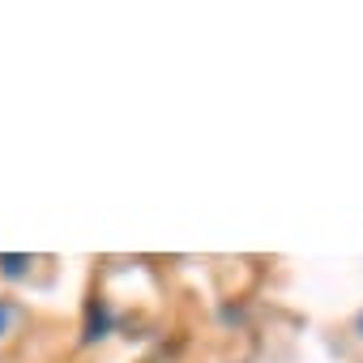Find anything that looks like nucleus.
I'll return each mask as SVG.
<instances>
[{"mask_svg": "<svg viewBox=\"0 0 363 363\" xmlns=\"http://www.w3.org/2000/svg\"><path fill=\"white\" fill-rule=\"evenodd\" d=\"M103 325H107L103 303H90V329H86V337H103Z\"/></svg>", "mask_w": 363, "mask_h": 363, "instance_id": "obj_1", "label": "nucleus"}, {"mask_svg": "<svg viewBox=\"0 0 363 363\" xmlns=\"http://www.w3.org/2000/svg\"><path fill=\"white\" fill-rule=\"evenodd\" d=\"M26 265H30V257H0V269H5L9 278H18Z\"/></svg>", "mask_w": 363, "mask_h": 363, "instance_id": "obj_2", "label": "nucleus"}, {"mask_svg": "<svg viewBox=\"0 0 363 363\" xmlns=\"http://www.w3.org/2000/svg\"><path fill=\"white\" fill-rule=\"evenodd\" d=\"M9 320H13V312H9V303H5V299H0V333L9 329Z\"/></svg>", "mask_w": 363, "mask_h": 363, "instance_id": "obj_3", "label": "nucleus"}, {"mask_svg": "<svg viewBox=\"0 0 363 363\" xmlns=\"http://www.w3.org/2000/svg\"><path fill=\"white\" fill-rule=\"evenodd\" d=\"M354 325H359V333H363V312H359V320H354Z\"/></svg>", "mask_w": 363, "mask_h": 363, "instance_id": "obj_4", "label": "nucleus"}]
</instances>
